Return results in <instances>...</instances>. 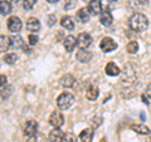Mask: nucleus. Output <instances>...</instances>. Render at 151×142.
Instances as JSON below:
<instances>
[{"mask_svg": "<svg viewBox=\"0 0 151 142\" xmlns=\"http://www.w3.org/2000/svg\"><path fill=\"white\" fill-rule=\"evenodd\" d=\"M129 25L134 32H144L149 27V20L144 14L141 13H135L132 14L130 20H129Z\"/></svg>", "mask_w": 151, "mask_h": 142, "instance_id": "obj_1", "label": "nucleus"}, {"mask_svg": "<svg viewBox=\"0 0 151 142\" xmlns=\"http://www.w3.org/2000/svg\"><path fill=\"white\" fill-rule=\"evenodd\" d=\"M73 102H74L73 94H70L68 92L59 94L58 98H57V106H58L59 110H67V108H69L73 105Z\"/></svg>", "mask_w": 151, "mask_h": 142, "instance_id": "obj_2", "label": "nucleus"}, {"mask_svg": "<svg viewBox=\"0 0 151 142\" xmlns=\"http://www.w3.org/2000/svg\"><path fill=\"white\" fill-rule=\"evenodd\" d=\"M100 48L102 52H105V53H110V52L115 50L117 48V43L111 37H105L100 43Z\"/></svg>", "mask_w": 151, "mask_h": 142, "instance_id": "obj_3", "label": "nucleus"}, {"mask_svg": "<svg viewBox=\"0 0 151 142\" xmlns=\"http://www.w3.org/2000/svg\"><path fill=\"white\" fill-rule=\"evenodd\" d=\"M6 25H8V29L10 30L12 33H14V34H17L18 32H20L22 27H23L22 20L18 16H15V15H13V16H10L8 19Z\"/></svg>", "mask_w": 151, "mask_h": 142, "instance_id": "obj_4", "label": "nucleus"}, {"mask_svg": "<svg viewBox=\"0 0 151 142\" xmlns=\"http://www.w3.org/2000/svg\"><path fill=\"white\" fill-rule=\"evenodd\" d=\"M49 123H50V126H53L54 128H60V127L63 126V123H64L63 115L60 112H58V111L52 112V115L49 117Z\"/></svg>", "mask_w": 151, "mask_h": 142, "instance_id": "obj_5", "label": "nucleus"}, {"mask_svg": "<svg viewBox=\"0 0 151 142\" xmlns=\"http://www.w3.org/2000/svg\"><path fill=\"white\" fill-rule=\"evenodd\" d=\"M92 43V37L88 33H81L77 37V45L81 49H87Z\"/></svg>", "mask_w": 151, "mask_h": 142, "instance_id": "obj_6", "label": "nucleus"}, {"mask_svg": "<svg viewBox=\"0 0 151 142\" xmlns=\"http://www.w3.org/2000/svg\"><path fill=\"white\" fill-rule=\"evenodd\" d=\"M38 133V123L37 121H33V120H29L25 122L24 125V136L27 137H30L33 135Z\"/></svg>", "mask_w": 151, "mask_h": 142, "instance_id": "obj_7", "label": "nucleus"}, {"mask_svg": "<svg viewBox=\"0 0 151 142\" xmlns=\"http://www.w3.org/2000/svg\"><path fill=\"white\" fill-rule=\"evenodd\" d=\"M88 13L91 15H98V14L102 13V3L101 0H91L88 3Z\"/></svg>", "mask_w": 151, "mask_h": 142, "instance_id": "obj_8", "label": "nucleus"}, {"mask_svg": "<svg viewBox=\"0 0 151 142\" xmlns=\"http://www.w3.org/2000/svg\"><path fill=\"white\" fill-rule=\"evenodd\" d=\"M25 28H27V30H28V32H30V33H32V34H35V33H37V32H39V29H40V22L38 20L37 18L32 16V18H29V19L27 20Z\"/></svg>", "mask_w": 151, "mask_h": 142, "instance_id": "obj_9", "label": "nucleus"}, {"mask_svg": "<svg viewBox=\"0 0 151 142\" xmlns=\"http://www.w3.org/2000/svg\"><path fill=\"white\" fill-rule=\"evenodd\" d=\"M65 133L60 128H53L49 133V141L50 142H63Z\"/></svg>", "mask_w": 151, "mask_h": 142, "instance_id": "obj_10", "label": "nucleus"}, {"mask_svg": "<svg viewBox=\"0 0 151 142\" xmlns=\"http://www.w3.org/2000/svg\"><path fill=\"white\" fill-rule=\"evenodd\" d=\"M76 58L81 63H87L92 59V53L87 49H79L77 52V54H76Z\"/></svg>", "mask_w": 151, "mask_h": 142, "instance_id": "obj_11", "label": "nucleus"}, {"mask_svg": "<svg viewBox=\"0 0 151 142\" xmlns=\"http://www.w3.org/2000/svg\"><path fill=\"white\" fill-rule=\"evenodd\" d=\"M136 78V72H135V69L132 68V65H126L125 69H124V72H122V82L124 80H129V82H132Z\"/></svg>", "mask_w": 151, "mask_h": 142, "instance_id": "obj_12", "label": "nucleus"}, {"mask_svg": "<svg viewBox=\"0 0 151 142\" xmlns=\"http://www.w3.org/2000/svg\"><path fill=\"white\" fill-rule=\"evenodd\" d=\"M100 22H101V24L102 25H105V27H110L112 24V22H113V16H112V14L110 10H103L101 14H100Z\"/></svg>", "mask_w": 151, "mask_h": 142, "instance_id": "obj_13", "label": "nucleus"}, {"mask_svg": "<svg viewBox=\"0 0 151 142\" xmlns=\"http://www.w3.org/2000/svg\"><path fill=\"white\" fill-rule=\"evenodd\" d=\"M105 72H106L107 75H110V77H116V75H119L121 73V70L119 68V65H116L113 62H110V63L106 64Z\"/></svg>", "mask_w": 151, "mask_h": 142, "instance_id": "obj_14", "label": "nucleus"}, {"mask_svg": "<svg viewBox=\"0 0 151 142\" xmlns=\"http://www.w3.org/2000/svg\"><path fill=\"white\" fill-rule=\"evenodd\" d=\"M60 86L62 87H65V88H70V87H73L74 86V83H76V78L73 77L70 73H67V74H64L62 78H60Z\"/></svg>", "mask_w": 151, "mask_h": 142, "instance_id": "obj_15", "label": "nucleus"}, {"mask_svg": "<svg viewBox=\"0 0 151 142\" xmlns=\"http://www.w3.org/2000/svg\"><path fill=\"white\" fill-rule=\"evenodd\" d=\"M98 94H100V89H98L97 86H94V84H91L86 91V97L89 101H96L98 98Z\"/></svg>", "mask_w": 151, "mask_h": 142, "instance_id": "obj_16", "label": "nucleus"}, {"mask_svg": "<svg viewBox=\"0 0 151 142\" xmlns=\"http://www.w3.org/2000/svg\"><path fill=\"white\" fill-rule=\"evenodd\" d=\"M64 48L65 50L68 52V53H70V52H73V49L76 48V45H77V39L73 37V35H68V37H65V39H64Z\"/></svg>", "mask_w": 151, "mask_h": 142, "instance_id": "obj_17", "label": "nucleus"}, {"mask_svg": "<svg viewBox=\"0 0 151 142\" xmlns=\"http://www.w3.org/2000/svg\"><path fill=\"white\" fill-rule=\"evenodd\" d=\"M77 19L81 23H87L89 20V18H91V14L88 13V9L87 8H81L79 10L77 11Z\"/></svg>", "mask_w": 151, "mask_h": 142, "instance_id": "obj_18", "label": "nucleus"}, {"mask_svg": "<svg viewBox=\"0 0 151 142\" xmlns=\"http://www.w3.org/2000/svg\"><path fill=\"white\" fill-rule=\"evenodd\" d=\"M10 47H12L10 38L6 37V35H0V53L6 52Z\"/></svg>", "mask_w": 151, "mask_h": 142, "instance_id": "obj_19", "label": "nucleus"}, {"mask_svg": "<svg viewBox=\"0 0 151 142\" xmlns=\"http://www.w3.org/2000/svg\"><path fill=\"white\" fill-rule=\"evenodd\" d=\"M60 25H62L64 29H67V30H73L74 29V22H73V19L70 18V16H63L62 19H60Z\"/></svg>", "mask_w": 151, "mask_h": 142, "instance_id": "obj_20", "label": "nucleus"}, {"mask_svg": "<svg viewBox=\"0 0 151 142\" xmlns=\"http://www.w3.org/2000/svg\"><path fill=\"white\" fill-rule=\"evenodd\" d=\"M79 138L82 142H92L93 140V130L92 128H86L81 132L79 135Z\"/></svg>", "mask_w": 151, "mask_h": 142, "instance_id": "obj_21", "label": "nucleus"}, {"mask_svg": "<svg viewBox=\"0 0 151 142\" xmlns=\"http://www.w3.org/2000/svg\"><path fill=\"white\" fill-rule=\"evenodd\" d=\"M131 130L137 132L140 135H150L151 133V130L145 125H131Z\"/></svg>", "mask_w": 151, "mask_h": 142, "instance_id": "obj_22", "label": "nucleus"}, {"mask_svg": "<svg viewBox=\"0 0 151 142\" xmlns=\"http://www.w3.org/2000/svg\"><path fill=\"white\" fill-rule=\"evenodd\" d=\"M10 42H12V47L13 48H15V49H19V48H24V40H23V38L22 37H19V35H13L10 38Z\"/></svg>", "mask_w": 151, "mask_h": 142, "instance_id": "obj_23", "label": "nucleus"}, {"mask_svg": "<svg viewBox=\"0 0 151 142\" xmlns=\"http://www.w3.org/2000/svg\"><path fill=\"white\" fill-rule=\"evenodd\" d=\"M12 11V4L8 0H0V14L1 15H8Z\"/></svg>", "mask_w": 151, "mask_h": 142, "instance_id": "obj_24", "label": "nucleus"}, {"mask_svg": "<svg viewBox=\"0 0 151 142\" xmlns=\"http://www.w3.org/2000/svg\"><path fill=\"white\" fill-rule=\"evenodd\" d=\"M126 49H127V52H129L130 54L137 53V50H139V43L136 40H131V42H129V44L126 45Z\"/></svg>", "mask_w": 151, "mask_h": 142, "instance_id": "obj_25", "label": "nucleus"}, {"mask_svg": "<svg viewBox=\"0 0 151 142\" xmlns=\"http://www.w3.org/2000/svg\"><path fill=\"white\" fill-rule=\"evenodd\" d=\"M27 142H47L45 140V136L42 135V133H35L30 137H28V141Z\"/></svg>", "mask_w": 151, "mask_h": 142, "instance_id": "obj_26", "label": "nucleus"}, {"mask_svg": "<svg viewBox=\"0 0 151 142\" xmlns=\"http://www.w3.org/2000/svg\"><path fill=\"white\" fill-rule=\"evenodd\" d=\"M4 60H5V63H8V64H15L18 60V55L15 53H8L4 55Z\"/></svg>", "mask_w": 151, "mask_h": 142, "instance_id": "obj_27", "label": "nucleus"}, {"mask_svg": "<svg viewBox=\"0 0 151 142\" xmlns=\"http://www.w3.org/2000/svg\"><path fill=\"white\" fill-rule=\"evenodd\" d=\"M35 3H37V0H23V6L27 10H32L33 6L35 5Z\"/></svg>", "mask_w": 151, "mask_h": 142, "instance_id": "obj_28", "label": "nucleus"}, {"mask_svg": "<svg viewBox=\"0 0 151 142\" xmlns=\"http://www.w3.org/2000/svg\"><path fill=\"white\" fill-rule=\"evenodd\" d=\"M77 141H78L77 136H76L74 133H70V132H68V133H65L64 140H63V142H77Z\"/></svg>", "mask_w": 151, "mask_h": 142, "instance_id": "obj_29", "label": "nucleus"}, {"mask_svg": "<svg viewBox=\"0 0 151 142\" xmlns=\"http://www.w3.org/2000/svg\"><path fill=\"white\" fill-rule=\"evenodd\" d=\"M10 93H12V87L10 86H6L4 89L0 91V96H1L3 98H8L9 96H10Z\"/></svg>", "mask_w": 151, "mask_h": 142, "instance_id": "obj_30", "label": "nucleus"}, {"mask_svg": "<svg viewBox=\"0 0 151 142\" xmlns=\"http://www.w3.org/2000/svg\"><path fill=\"white\" fill-rule=\"evenodd\" d=\"M28 40H29V44L30 45H35L38 43V37L35 34H30L28 37Z\"/></svg>", "mask_w": 151, "mask_h": 142, "instance_id": "obj_31", "label": "nucleus"}, {"mask_svg": "<svg viewBox=\"0 0 151 142\" xmlns=\"http://www.w3.org/2000/svg\"><path fill=\"white\" fill-rule=\"evenodd\" d=\"M101 122H102V118L101 117H94V118H92L91 123H92L93 127H98V126L101 125Z\"/></svg>", "mask_w": 151, "mask_h": 142, "instance_id": "obj_32", "label": "nucleus"}, {"mask_svg": "<svg viewBox=\"0 0 151 142\" xmlns=\"http://www.w3.org/2000/svg\"><path fill=\"white\" fill-rule=\"evenodd\" d=\"M6 82H8V78H6V75H4V74H0V87H3V86H6Z\"/></svg>", "mask_w": 151, "mask_h": 142, "instance_id": "obj_33", "label": "nucleus"}, {"mask_svg": "<svg viewBox=\"0 0 151 142\" xmlns=\"http://www.w3.org/2000/svg\"><path fill=\"white\" fill-rule=\"evenodd\" d=\"M146 96H147L149 98H151V83L147 86V88H146Z\"/></svg>", "mask_w": 151, "mask_h": 142, "instance_id": "obj_34", "label": "nucleus"}, {"mask_svg": "<svg viewBox=\"0 0 151 142\" xmlns=\"http://www.w3.org/2000/svg\"><path fill=\"white\" fill-rule=\"evenodd\" d=\"M137 1H140V4H141V5H147L149 0H137Z\"/></svg>", "mask_w": 151, "mask_h": 142, "instance_id": "obj_35", "label": "nucleus"}, {"mask_svg": "<svg viewBox=\"0 0 151 142\" xmlns=\"http://www.w3.org/2000/svg\"><path fill=\"white\" fill-rule=\"evenodd\" d=\"M142 101H144V103H146V105H149V97H146L145 94L142 96Z\"/></svg>", "mask_w": 151, "mask_h": 142, "instance_id": "obj_36", "label": "nucleus"}, {"mask_svg": "<svg viewBox=\"0 0 151 142\" xmlns=\"http://www.w3.org/2000/svg\"><path fill=\"white\" fill-rule=\"evenodd\" d=\"M103 1H105V3H106V1H107V3H113V1H116V0H103Z\"/></svg>", "mask_w": 151, "mask_h": 142, "instance_id": "obj_37", "label": "nucleus"}, {"mask_svg": "<svg viewBox=\"0 0 151 142\" xmlns=\"http://www.w3.org/2000/svg\"><path fill=\"white\" fill-rule=\"evenodd\" d=\"M49 3H57V1H59V0H48Z\"/></svg>", "mask_w": 151, "mask_h": 142, "instance_id": "obj_38", "label": "nucleus"}]
</instances>
